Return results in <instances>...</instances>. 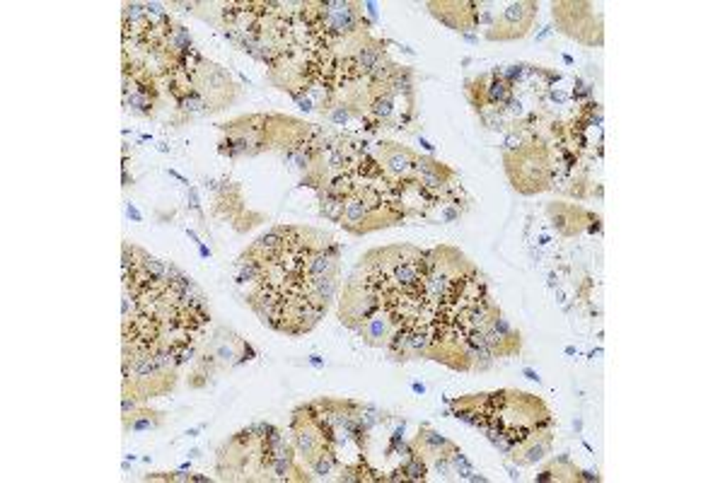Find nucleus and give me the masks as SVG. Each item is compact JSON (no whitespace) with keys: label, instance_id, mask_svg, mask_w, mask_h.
<instances>
[{"label":"nucleus","instance_id":"f257e3e1","mask_svg":"<svg viewBox=\"0 0 725 483\" xmlns=\"http://www.w3.org/2000/svg\"><path fill=\"white\" fill-rule=\"evenodd\" d=\"M380 307L382 305H380L377 292L372 290V288L368 286L360 276H353L348 281V286H346L344 297H341L339 316L348 329L358 331L360 326L366 324V321L380 310Z\"/></svg>","mask_w":725,"mask_h":483},{"label":"nucleus","instance_id":"f03ea898","mask_svg":"<svg viewBox=\"0 0 725 483\" xmlns=\"http://www.w3.org/2000/svg\"><path fill=\"white\" fill-rule=\"evenodd\" d=\"M537 17V3H510L501 17L489 27L486 39L491 41H515L523 39Z\"/></svg>","mask_w":725,"mask_h":483},{"label":"nucleus","instance_id":"7ed1b4c3","mask_svg":"<svg viewBox=\"0 0 725 483\" xmlns=\"http://www.w3.org/2000/svg\"><path fill=\"white\" fill-rule=\"evenodd\" d=\"M375 160L385 172H390L395 179H399L397 184L414 182L416 179V160H419V155H414L411 150L401 148V145L377 143Z\"/></svg>","mask_w":725,"mask_h":483},{"label":"nucleus","instance_id":"20e7f679","mask_svg":"<svg viewBox=\"0 0 725 483\" xmlns=\"http://www.w3.org/2000/svg\"><path fill=\"white\" fill-rule=\"evenodd\" d=\"M430 12L450 30L467 32L479 25V3H428Z\"/></svg>","mask_w":725,"mask_h":483},{"label":"nucleus","instance_id":"39448f33","mask_svg":"<svg viewBox=\"0 0 725 483\" xmlns=\"http://www.w3.org/2000/svg\"><path fill=\"white\" fill-rule=\"evenodd\" d=\"M395 329L397 326H395V321H392V316L380 307V310H377L366 324L360 326L358 334L363 336V341L370 345H387V341H390V336Z\"/></svg>","mask_w":725,"mask_h":483},{"label":"nucleus","instance_id":"423d86ee","mask_svg":"<svg viewBox=\"0 0 725 483\" xmlns=\"http://www.w3.org/2000/svg\"><path fill=\"white\" fill-rule=\"evenodd\" d=\"M416 447H421V452L419 449H416V452H419L425 462H430V459L438 457V454H450L454 449V444L450 442L448 438H443L440 433H435L430 425H421L419 438H416Z\"/></svg>","mask_w":725,"mask_h":483},{"label":"nucleus","instance_id":"0eeeda50","mask_svg":"<svg viewBox=\"0 0 725 483\" xmlns=\"http://www.w3.org/2000/svg\"><path fill=\"white\" fill-rule=\"evenodd\" d=\"M160 425V414L155 411H134L131 416H124V428L134 430V433H143V430H153Z\"/></svg>","mask_w":725,"mask_h":483},{"label":"nucleus","instance_id":"6e6552de","mask_svg":"<svg viewBox=\"0 0 725 483\" xmlns=\"http://www.w3.org/2000/svg\"><path fill=\"white\" fill-rule=\"evenodd\" d=\"M401 471H404L406 481H425V473H428V462H425V459L414 449V452L406 457V462L401 464Z\"/></svg>","mask_w":725,"mask_h":483},{"label":"nucleus","instance_id":"1a4fd4ad","mask_svg":"<svg viewBox=\"0 0 725 483\" xmlns=\"http://www.w3.org/2000/svg\"><path fill=\"white\" fill-rule=\"evenodd\" d=\"M344 208H346V198L339 196H331V193H322V201H319V213L331 222H341L344 217Z\"/></svg>","mask_w":725,"mask_h":483},{"label":"nucleus","instance_id":"9d476101","mask_svg":"<svg viewBox=\"0 0 725 483\" xmlns=\"http://www.w3.org/2000/svg\"><path fill=\"white\" fill-rule=\"evenodd\" d=\"M450 462H452L454 473H459L462 478H467V481H469V478L474 476V466L467 462V457H464L462 449H459V447H454L452 452H450Z\"/></svg>","mask_w":725,"mask_h":483},{"label":"nucleus","instance_id":"9b49d317","mask_svg":"<svg viewBox=\"0 0 725 483\" xmlns=\"http://www.w3.org/2000/svg\"><path fill=\"white\" fill-rule=\"evenodd\" d=\"M350 114H353V107H348V104H334V107H329V121L336 126H346L348 124V118Z\"/></svg>","mask_w":725,"mask_h":483},{"label":"nucleus","instance_id":"f8f14e48","mask_svg":"<svg viewBox=\"0 0 725 483\" xmlns=\"http://www.w3.org/2000/svg\"><path fill=\"white\" fill-rule=\"evenodd\" d=\"M520 148H523V138H520L518 133H510L508 138H505V155L518 153Z\"/></svg>","mask_w":725,"mask_h":483},{"label":"nucleus","instance_id":"ddd939ff","mask_svg":"<svg viewBox=\"0 0 725 483\" xmlns=\"http://www.w3.org/2000/svg\"><path fill=\"white\" fill-rule=\"evenodd\" d=\"M126 213H129V217H134L136 222H143V215H140V213L136 211V208L131 206V203H129V206H126Z\"/></svg>","mask_w":725,"mask_h":483},{"label":"nucleus","instance_id":"4468645a","mask_svg":"<svg viewBox=\"0 0 725 483\" xmlns=\"http://www.w3.org/2000/svg\"><path fill=\"white\" fill-rule=\"evenodd\" d=\"M525 375H527V377H529V380L539 382V375H537V372H532V370H529V367H527V370H525Z\"/></svg>","mask_w":725,"mask_h":483},{"label":"nucleus","instance_id":"2eb2a0df","mask_svg":"<svg viewBox=\"0 0 725 483\" xmlns=\"http://www.w3.org/2000/svg\"><path fill=\"white\" fill-rule=\"evenodd\" d=\"M421 145H423V148H425V150H428V153H433V145H430V143H428V140H425V138H421Z\"/></svg>","mask_w":725,"mask_h":483},{"label":"nucleus","instance_id":"dca6fc26","mask_svg":"<svg viewBox=\"0 0 725 483\" xmlns=\"http://www.w3.org/2000/svg\"><path fill=\"white\" fill-rule=\"evenodd\" d=\"M310 363H312V365H317V367H319V365H322L319 355H312V358H310Z\"/></svg>","mask_w":725,"mask_h":483},{"label":"nucleus","instance_id":"f3484780","mask_svg":"<svg viewBox=\"0 0 725 483\" xmlns=\"http://www.w3.org/2000/svg\"><path fill=\"white\" fill-rule=\"evenodd\" d=\"M414 391H419V394H423V391H425V387H423V385H414Z\"/></svg>","mask_w":725,"mask_h":483}]
</instances>
